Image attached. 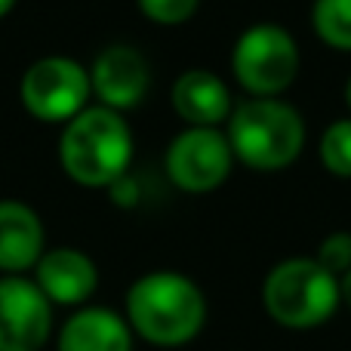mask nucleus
Listing matches in <instances>:
<instances>
[{"label":"nucleus","instance_id":"6e6552de","mask_svg":"<svg viewBox=\"0 0 351 351\" xmlns=\"http://www.w3.org/2000/svg\"><path fill=\"white\" fill-rule=\"evenodd\" d=\"M49 299L22 274L0 278V351H40L53 330Z\"/></svg>","mask_w":351,"mask_h":351},{"label":"nucleus","instance_id":"9b49d317","mask_svg":"<svg viewBox=\"0 0 351 351\" xmlns=\"http://www.w3.org/2000/svg\"><path fill=\"white\" fill-rule=\"evenodd\" d=\"M34 284L56 305H80L93 296L99 284L96 262L74 247H56L34 265Z\"/></svg>","mask_w":351,"mask_h":351},{"label":"nucleus","instance_id":"1a4fd4ad","mask_svg":"<svg viewBox=\"0 0 351 351\" xmlns=\"http://www.w3.org/2000/svg\"><path fill=\"white\" fill-rule=\"evenodd\" d=\"M90 84L93 96L99 105L111 111H130L148 96L152 90V68H148L145 56L133 47L123 43H111L93 59L90 65Z\"/></svg>","mask_w":351,"mask_h":351},{"label":"nucleus","instance_id":"39448f33","mask_svg":"<svg viewBox=\"0 0 351 351\" xmlns=\"http://www.w3.org/2000/svg\"><path fill=\"white\" fill-rule=\"evenodd\" d=\"M302 53L284 25L256 22L231 47V74L250 96H284L299 77Z\"/></svg>","mask_w":351,"mask_h":351},{"label":"nucleus","instance_id":"dca6fc26","mask_svg":"<svg viewBox=\"0 0 351 351\" xmlns=\"http://www.w3.org/2000/svg\"><path fill=\"white\" fill-rule=\"evenodd\" d=\"M136 6L148 22L176 28V25H185L200 10V0H136Z\"/></svg>","mask_w":351,"mask_h":351},{"label":"nucleus","instance_id":"f257e3e1","mask_svg":"<svg viewBox=\"0 0 351 351\" xmlns=\"http://www.w3.org/2000/svg\"><path fill=\"white\" fill-rule=\"evenodd\" d=\"M225 136L237 164L256 173H280L299 160L308 130L299 108L280 96H250L234 105Z\"/></svg>","mask_w":351,"mask_h":351},{"label":"nucleus","instance_id":"0eeeda50","mask_svg":"<svg viewBox=\"0 0 351 351\" xmlns=\"http://www.w3.org/2000/svg\"><path fill=\"white\" fill-rule=\"evenodd\" d=\"M167 176L188 194L216 191L234 167V152L219 127H188L170 142L164 158Z\"/></svg>","mask_w":351,"mask_h":351},{"label":"nucleus","instance_id":"423d86ee","mask_svg":"<svg viewBox=\"0 0 351 351\" xmlns=\"http://www.w3.org/2000/svg\"><path fill=\"white\" fill-rule=\"evenodd\" d=\"M93 84L90 68L68 56H43L19 84V99L25 111L40 123H62L65 127L71 117H77L84 108H90Z\"/></svg>","mask_w":351,"mask_h":351},{"label":"nucleus","instance_id":"f3484780","mask_svg":"<svg viewBox=\"0 0 351 351\" xmlns=\"http://www.w3.org/2000/svg\"><path fill=\"white\" fill-rule=\"evenodd\" d=\"M315 259L327 268L330 274L342 278V274L351 271V231H333L321 241Z\"/></svg>","mask_w":351,"mask_h":351},{"label":"nucleus","instance_id":"20e7f679","mask_svg":"<svg viewBox=\"0 0 351 351\" xmlns=\"http://www.w3.org/2000/svg\"><path fill=\"white\" fill-rule=\"evenodd\" d=\"M262 305L274 324L287 330H315L342 308L339 278L315 256H290L268 271Z\"/></svg>","mask_w":351,"mask_h":351},{"label":"nucleus","instance_id":"9d476101","mask_svg":"<svg viewBox=\"0 0 351 351\" xmlns=\"http://www.w3.org/2000/svg\"><path fill=\"white\" fill-rule=\"evenodd\" d=\"M173 108L188 127H222L228 123L234 102L231 90L210 68H188L173 84Z\"/></svg>","mask_w":351,"mask_h":351},{"label":"nucleus","instance_id":"f8f14e48","mask_svg":"<svg viewBox=\"0 0 351 351\" xmlns=\"http://www.w3.org/2000/svg\"><path fill=\"white\" fill-rule=\"evenodd\" d=\"M43 222L22 200H0V271L22 274L40 262Z\"/></svg>","mask_w":351,"mask_h":351},{"label":"nucleus","instance_id":"a211bd4d","mask_svg":"<svg viewBox=\"0 0 351 351\" xmlns=\"http://www.w3.org/2000/svg\"><path fill=\"white\" fill-rule=\"evenodd\" d=\"M339 290H342V305L351 311V271L339 278Z\"/></svg>","mask_w":351,"mask_h":351},{"label":"nucleus","instance_id":"6ab92c4d","mask_svg":"<svg viewBox=\"0 0 351 351\" xmlns=\"http://www.w3.org/2000/svg\"><path fill=\"white\" fill-rule=\"evenodd\" d=\"M12 6H16V0H0V19H3V16H10V12H12Z\"/></svg>","mask_w":351,"mask_h":351},{"label":"nucleus","instance_id":"2eb2a0df","mask_svg":"<svg viewBox=\"0 0 351 351\" xmlns=\"http://www.w3.org/2000/svg\"><path fill=\"white\" fill-rule=\"evenodd\" d=\"M321 167L336 179H351V117H339L321 133L317 142Z\"/></svg>","mask_w":351,"mask_h":351},{"label":"nucleus","instance_id":"4468645a","mask_svg":"<svg viewBox=\"0 0 351 351\" xmlns=\"http://www.w3.org/2000/svg\"><path fill=\"white\" fill-rule=\"evenodd\" d=\"M311 28L324 47L351 53V0H315Z\"/></svg>","mask_w":351,"mask_h":351},{"label":"nucleus","instance_id":"7ed1b4c3","mask_svg":"<svg viewBox=\"0 0 351 351\" xmlns=\"http://www.w3.org/2000/svg\"><path fill=\"white\" fill-rule=\"evenodd\" d=\"M206 299L179 271L142 274L127 293V324L152 346H185L204 330Z\"/></svg>","mask_w":351,"mask_h":351},{"label":"nucleus","instance_id":"ddd939ff","mask_svg":"<svg viewBox=\"0 0 351 351\" xmlns=\"http://www.w3.org/2000/svg\"><path fill=\"white\" fill-rule=\"evenodd\" d=\"M59 351H133V333L108 308H80L59 333Z\"/></svg>","mask_w":351,"mask_h":351},{"label":"nucleus","instance_id":"aec40b11","mask_svg":"<svg viewBox=\"0 0 351 351\" xmlns=\"http://www.w3.org/2000/svg\"><path fill=\"white\" fill-rule=\"evenodd\" d=\"M342 96H346V105H348V111H351V77L346 80V93H342Z\"/></svg>","mask_w":351,"mask_h":351},{"label":"nucleus","instance_id":"f03ea898","mask_svg":"<svg viewBox=\"0 0 351 351\" xmlns=\"http://www.w3.org/2000/svg\"><path fill=\"white\" fill-rule=\"evenodd\" d=\"M133 160V133L121 111L90 105L62 127L59 164L84 188H111Z\"/></svg>","mask_w":351,"mask_h":351}]
</instances>
